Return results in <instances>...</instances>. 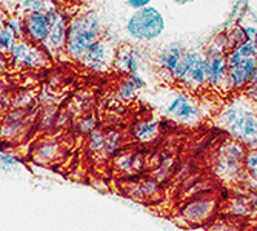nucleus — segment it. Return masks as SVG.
<instances>
[{
  "label": "nucleus",
  "mask_w": 257,
  "mask_h": 231,
  "mask_svg": "<svg viewBox=\"0 0 257 231\" xmlns=\"http://www.w3.org/2000/svg\"><path fill=\"white\" fill-rule=\"evenodd\" d=\"M173 82L183 88L197 89L206 85V59L199 51L185 50L176 69Z\"/></svg>",
  "instance_id": "nucleus-7"
},
{
  "label": "nucleus",
  "mask_w": 257,
  "mask_h": 231,
  "mask_svg": "<svg viewBox=\"0 0 257 231\" xmlns=\"http://www.w3.org/2000/svg\"><path fill=\"white\" fill-rule=\"evenodd\" d=\"M4 23L19 40L23 39V28H25V25H23V17H20L19 14H13L4 19Z\"/></svg>",
  "instance_id": "nucleus-27"
},
{
  "label": "nucleus",
  "mask_w": 257,
  "mask_h": 231,
  "mask_svg": "<svg viewBox=\"0 0 257 231\" xmlns=\"http://www.w3.org/2000/svg\"><path fill=\"white\" fill-rule=\"evenodd\" d=\"M115 51L117 48L114 46V43L103 36L89 46L79 62L92 73H106L112 68Z\"/></svg>",
  "instance_id": "nucleus-10"
},
{
  "label": "nucleus",
  "mask_w": 257,
  "mask_h": 231,
  "mask_svg": "<svg viewBox=\"0 0 257 231\" xmlns=\"http://www.w3.org/2000/svg\"><path fill=\"white\" fill-rule=\"evenodd\" d=\"M7 63H8V60L4 56H0V71H2V69L7 66Z\"/></svg>",
  "instance_id": "nucleus-32"
},
{
  "label": "nucleus",
  "mask_w": 257,
  "mask_h": 231,
  "mask_svg": "<svg viewBox=\"0 0 257 231\" xmlns=\"http://www.w3.org/2000/svg\"><path fill=\"white\" fill-rule=\"evenodd\" d=\"M226 65H228L226 86L232 91H236L249 85V79L257 66V57L239 59L226 54Z\"/></svg>",
  "instance_id": "nucleus-11"
},
{
  "label": "nucleus",
  "mask_w": 257,
  "mask_h": 231,
  "mask_svg": "<svg viewBox=\"0 0 257 231\" xmlns=\"http://www.w3.org/2000/svg\"><path fill=\"white\" fill-rule=\"evenodd\" d=\"M114 170L120 173L122 176H137L145 167V157L139 150L133 148H123L114 156Z\"/></svg>",
  "instance_id": "nucleus-14"
},
{
  "label": "nucleus",
  "mask_w": 257,
  "mask_h": 231,
  "mask_svg": "<svg viewBox=\"0 0 257 231\" xmlns=\"http://www.w3.org/2000/svg\"><path fill=\"white\" fill-rule=\"evenodd\" d=\"M60 150H62V145L57 141H54V139H46V141H43L34 147L33 159H34V162H37V164L48 165L56 159H59Z\"/></svg>",
  "instance_id": "nucleus-18"
},
{
  "label": "nucleus",
  "mask_w": 257,
  "mask_h": 231,
  "mask_svg": "<svg viewBox=\"0 0 257 231\" xmlns=\"http://www.w3.org/2000/svg\"><path fill=\"white\" fill-rule=\"evenodd\" d=\"M245 173L252 187L257 188V150H248L245 157Z\"/></svg>",
  "instance_id": "nucleus-23"
},
{
  "label": "nucleus",
  "mask_w": 257,
  "mask_h": 231,
  "mask_svg": "<svg viewBox=\"0 0 257 231\" xmlns=\"http://www.w3.org/2000/svg\"><path fill=\"white\" fill-rule=\"evenodd\" d=\"M94 130H97V122H96L94 118H85V119L80 121L79 131L82 134H89L91 131H94Z\"/></svg>",
  "instance_id": "nucleus-28"
},
{
  "label": "nucleus",
  "mask_w": 257,
  "mask_h": 231,
  "mask_svg": "<svg viewBox=\"0 0 257 231\" xmlns=\"http://www.w3.org/2000/svg\"><path fill=\"white\" fill-rule=\"evenodd\" d=\"M7 59L13 66L23 69H42L50 65V56L43 51L42 46L25 39L17 40Z\"/></svg>",
  "instance_id": "nucleus-9"
},
{
  "label": "nucleus",
  "mask_w": 257,
  "mask_h": 231,
  "mask_svg": "<svg viewBox=\"0 0 257 231\" xmlns=\"http://www.w3.org/2000/svg\"><path fill=\"white\" fill-rule=\"evenodd\" d=\"M17 40L19 39L5 27L4 20H0V56H8Z\"/></svg>",
  "instance_id": "nucleus-22"
},
{
  "label": "nucleus",
  "mask_w": 257,
  "mask_h": 231,
  "mask_svg": "<svg viewBox=\"0 0 257 231\" xmlns=\"http://www.w3.org/2000/svg\"><path fill=\"white\" fill-rule=\"evenodd\" d=\"M147 86V80L144 79L142 74H131L125 76L122 82L119 83L117 88V96L122 100H131L140 89H144Z\"/></svg>",
  "instance_id": "nucleus-19"
},
{
  "label": "nucleus",
  "mask_w": 257,
  "mask_h": 231,
  "mask_svg": "<svg viewBox=\"0 0 257 231\" xmlns=\"http://www.w3.org/2000/svg\"><path fill=\"white\" fill-rule=\"evenodd\" d=\"M125 30L136 42H153L165 31V19L157 8L150 5L133 11L125 23Z\"/></svg>",
  "instance_id": "nucleus-5"
},
{
  "label": "nucleus",
  "mask_w": 257,
  "mask_h": 231,
  "mask_svg": "<svg viewBox=\"0 0 257 231\" xmlns=\"http://www.w3.org/2000/svg\"><path fill=\"white\" fill-rule=\"evenodd\" d=\"M220 127L246 150H257V111L246 102L236 100L219 116Z\"/></svg>",
  "instance_id": "nucleus-2"
},
{
  "label": "nucleus",
  "mask_w": 257,
  "mask_h": 231,
  "mask_svg": "<svg viewBox=\"0 0 257 231\" xmlns=\"http://www.w3.org/2000/svg\"><path fill=\"white\" fill-rule=\"evenodd\" d=\"M248 86H257V66H255L254 73H252V76L249 79V85Z\"/></svg>",
  "instance_id": "nucleus-31"
},
{
  "label": "nucleus",
  "mask_w": 257,
  "mask_h": 231,
  "mask_svg": "<svg viewBox=\"0 0 257 231\" xmlns=\"http://www.w3.org/2000/svg\"><path fill=\"white\" fill-rule=\"evenodd\" d=\"M53 5H57L50 0H17V13L20 17H25L34 13H46Z\"/></svg>",
  "instance_id": "nucleus-20"
},
{
  "label": "nucleus",
  "mask_w": 257,
  "mask_h": 231,
  "mask_svg": "<svg viewBox=\"0 0 257 231\" xmlns=\"http://www.w3.org/2000/svg\"><path fill=\"white\" fill-rule=\"evenodd\" d=\"M50 2H54V4H57L59 7H63L65 4H68L69 0H50Z\"/></svg>",
  "instance_id": "nucleus-34"
},
{
  "label": "nucleus",
  "mask_w": 257,
  "mask_h": 231,
  "mask_svg": "<svg viewBox=\"0 0 257 231\" xmlns=\"http://www.w3.org/2000/svg\"><path fill=\"white\" fill-rule=\"evenodd\" d=\"M125 4L133 11H137V10H142V8L150 7L151 5V0H125Z\"/></svg>",
  "instance_id": "nucleus-29"
},
{
  "label": "nucleus",
  "mask_w": 257,
  "mask_h": 231,
  "mask_svg": "<svg viewBox=\"0 0 257 231\" xmlns=\"http://www.w3.org/2000/svg\"><path fill=\"white\" fill-rule=\"evenodd\" d=\"M20 165H22V160L17 154L8 150L0 151V170L2 171H13V170H17Z\"/></svg>",
  "instance_id": "nucleus-25"
},
{
  "label": "nucleus",
  "mask_w": 257,
  "mask_h": 231,
  "mask_svg": "<svg viewBox=\"0 0 257 231\" xmlns=\"http://www.w3.org/2000/svg\"><path fill=\"white\" fill-rule=\"evenodd\" d=\"M144 63H145V56L142 50L137 48V46L125 45V46H119L117 51H115L112 69L122 76H131V74H139Z\"/></svg>",
  "instance_id": "nucleus-12"
},
{
  "label": "nucleus",
  "mask_w": 257,
  "mask_h": 231,
  "mask_svg": "<svg viewBox=\"0 0 257 231\" xmlns=\"http://www.w3.org/2000/svg\"><path fill=\"white\" fill-rule=\"evenodd\" d=\"M219 213V199L213 193L193 194L186 199L177 213V220L188 228L209 225Z\"/></svg>",
  "instance_id": "nucleus-4"
},
{
  "label": "nucleus",
  "mask_w": 257,
  "mask_h": 231,
  "mask_svg": "<svg viewBox=\"0 0 257 231\" xmlns=\"http://www.w3.org/2000/svg\"><path fill=\"white\" fill-rule=\"evenodd\" d=\"M103 37V25L99 11L80 10L69 17L65 56L79 62L92 43Z\"/></svg>",
  "instance_id": "nucleus-1"
},
{
  "label": "nucleus",
  "mask_w": 257,
  "mask_h": 231,
  "mask_svg": "<svg viewBox=\"0 0 257 231\" xmlns=\"http://www.w3.org/2000/svg\"><path fill=\"white\" fill-rule=\"evenodd\" d=\"M174 4H177V5H186V4H191V2H194V0H173Z\"/></svg>",
  "instance_id": "nucleus-33"
},
{
  "label": "nucleus",
  "mask_w": 257,
  "mask_h": 231,
  "mask_svg": "<svg viewBox=\"0 0 257 231\" xmlns=\"http://www.w3.org/2000/svg\"><path fill=\"white\" fill-rule=\"evenodd\" d=\"M246 99H249L257 106V86H248V89H246Z\"/></svg>",
  "instance_id": "nucleus-30"
},
{
  "label": "nucleus",
  "mask_w": 257,
  "mask_h": 231,
  "mask_svg": "<svg viewBox=\"0 0 257 231\" xmlns=\"http://www.w3.org/2000/svg\"><path fill=\"white\" fill-rule=\"evenodd\" d=\"M69 2H73V4H74V2H82V0H69Z\"/></svg>",
  "instance_id": "nucleus-35"
},
{
  "label": "nucleus",
  "mask_w": 257,
  "mask_h": 231,
  "mask_svg": "<svg viewBox=\"0 0 257 231\" xmlns=\"http://www.w3.org/2000/svg\"><path fill=\"white\" fill-rule=\"evenodd\" d=\"M23 39L42 46L46 36H48L50 19L45 13H34L23 17Z\"/></svg>",
  "instance_id": "nucleus-16"
},
{
  "label": "nucleus",
  "mask_w": 257,
  "mask_h": 231,
  "mask_svg": "<svg viewBox=\"0 0 257 231\" xmlns=\"http://www.w3.org/2000/svg\"><path fill=\"white\" fill-rule=\"evenodd\" d=\"M125 137L120 131L117 130H111L105 134V148L102 151L103 157H114L120 150L125 148L123 145Z\"/></svg>",
  "instance_id": "nucleus-21"
},
{
  "label": "nucleus",
  "mask_w": 257,
  "mask_h": 231,
  "mask_svg": "<svg viewBox=\"0 0 257 231\" xmlns=\"http://www.w3.org/2000/svg\"><path fill=\"white\" fill-rule=\"evenodd\" d=\"M183 53H185V48L179 43H170V45L163 46V48L159 51L157 59H156L159 73L163 77H167L168 80H173L174 73H176L180 60H182Z\"/></svg>",
  "instance_id": "nucleus-15"
},
{
  "label": "nucleus",
  "mask_w": 257,
  "mask_h": 231,
  "mask_svg": "<svg viewBox=\"0 0 257 231\" xmlns=\"http://www.w3.org/2000/svg\"><path fill=\"white\" fill-rule=\"evenodd\" d=\"M160 133H162V121L159 122L157 119H144L137 122L131 130L134 141H137L139 144H150L156 141L160 136Z\"/></svg>",
  "instance_id": "nucleus-17"
},
{
  "label": "nucleus",
  "mask_w": 257,
  "mask_h": 231,
  "mask_svg": "<svg viewBox=\"0 0 257 231\" xmlns=\"http://www.w3.org/2000/svg\"><path fill=\"white\" fill-rule=\"evenodd\" d=\"M251 231H257V228H255V229H251Z\"/></svg>",
  "instance_id": "nucleus-36"
},
{
  "label": "nucleus",
  "mask_w": 257,
  "mask_h": 231,
  "mask_svg": "<svg viewBox=\"0 0 257 231\" xmlns=\"http://www.w3.org/2000/svg\"><path fill=\"white\" fill-rule=\"evenodd\" d=\"M206 231H242V226L239 225L237 219H214L208 225Z\"/></svg>",
  "instance_id": "nucleus-26"
},
{
  "label": "nucleus",
  "mask_w": 257,
  "mask_h": 231,
  "mask_svg": "<svg viewBox=\"0 0 257 231\" xmlns=\"http://www.w3.org/2000/svg\"><path fill=\"white\" fill-rule=\"evenodd\" d=\"M163 112L171 122L186 127L199 125L202 121V108L186 92L173 94L167 106L163 108Z\"/></svg>",
  "instance_id": "nucleus-8"
},
{
  "label": "nucleus",
  "mask_w": 257,
  "mask_h": 231,
  "mask_svg": "<svg viewBox=\"0 0 257 231\" xmlns=\"http://www.w3.org/2000/svg\"><path fill=\"white\" fill-rule=\"evenodd\" d=\"M45 14L50 19V28L48 36H46L45 42L42 43V48L50 56V59H59L62 54H65L68 23L71 16L68 14L65 8L59 5H53Z\"/></svg>",
  "instance_id": "nucleus-6"
},
{
  "label": "nucleus",
  "mask_w": 257,
  "mask_h": 231,
  "mask_svg": "<svg viewBox=\"0 0 257 231\" xmlns=\"http://www.w3.org/2000/svg\"><path fill=\"white\" fill-rule=\"evenodd\" d=\"M205 59H206V85L213 88L226 86L228 65H226V54L223 53V48L213 46L205 56Z\"/></svg>",
  "instance_id": "nucleus-13"
},
{
  "label": "nucleus",
  "mask_w": 257,
  "mask_h": 231,
  "mask_svg": "<svg viewBox=\"0 0 257 231\" xmlns=\"http://www.w3.org/2000/svg\"><path fill=\"white\" fill-rule=\"evenodd\" d=\"M86 148L89 153H102L105 148V133L100 130H94L88 134L86 139Z\"/></svg>",
  "instance_id": "nucleus-24"
},
{
  "label": "nucleus",
  "mask_w": 257,
  "mask_h": 231,
  "mask_svg": "<svg viewBox=\"0 0 257 231\" xmlns=\"http://www.w3.org/2000/svg\"><path fill=\"white\" fill-rule=\"evenodd\" d=\"M248 150L229 139L223 145L219 147L214 162H213V170L214 174L225 183H239L246 180L245 173V157Z\"/></svg>",
  "instance_id": "nucleus-3"
}]
</instances>
